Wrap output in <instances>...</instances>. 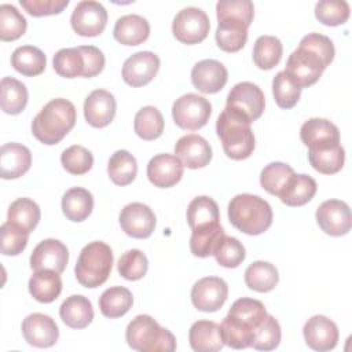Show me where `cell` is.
<instances>
[{"mask_svg": "<svg viewBox=\"0 0 352 352\" xmlns=\"http://www.w3.org/2000/svg\"><path fill=\"white\" fill-rule=\"evenodd\" d=\"M267 315L260 300L249 297L236 300L220 324L224 344L234 349L250 346L254 330Z\"/></svg>", "mask_w": 352, "mask_h": 352, "instance_id": "cell-1", "label": "cell"}, {"mask_svg": "<svg viewBox=\"0 0 352 352\" xmlns=\"http://www.w3.org/2000/svg\"><path fill=\"white\" fill-rule=\"evenodd\" d=\"M76 124V107L63 98L50 100L32 122V133L43 144H58Z\"/></svg>", "mask_w": 352, "mask_h": 352, "instance_id": "cell-2", "label": "cell"}, {"mask_svg": "<svg viewBox=\"0 0 352 352\" xmlns=\"http://www.w3.org/2000/svg\"><path fill=\"white\" fill-rule=\"evenodd\" d=\"M252 121L242 113L230 109L221 111L216 121V132L221 140L223 150L231 160H246L254 150V135Z\"/></svg>", "mask_w": 352, "mask_h": 352, "instance_id": "cell-3", "label": "cell"}, {"mask_svg": "<svg viewBox=\"0 0 352 352\" xmlns=\"http://www.w3.org/2000/svg\"><path fill=\"white\" fill-rule=\"evenodd\" d=\"M271 205L258 195L238 194L228 204L230 223L248 235H260L272 224Z\"/></svg>", "mask_w": 352, "mask_h": 352, "instance_id": "cell-4", "label": "cell"}, {"mask_svg": "<svg viewBox=\"0 0 352 352\" xmlns=\"http://www.w3.org/2000/svg\"><path fill=\"white\" fill-rule=\"evenodd\" d=\"M125 338L132 349L140 352H173L176 349L175 336L150 315L133 318L126 326Z\"/></svg>", "mask_w": 352, "mask_h": 352, "instance_id": "cell-5", "label": "cell"}, {"mask_svg": "<svg viewBox=\"0 0 352 352\" xmlns=\"http://www.w3.org/2000/svg\"><path fill=\"white\" fill-rule=\"evenodd\" d=\"M111 268V248L102 241H94L85 245L80 252L74 267V274L81 286L95 289L107 280Z\"/></svg>", "mask_w": 352, "mask_h": 352, "instance_id": "cell-6", "label": "cell"}, {"mask_svg": "<svg viewBox=\"0 0 352 352\" xmlns=\"http://www.w3.org/2000/svg\"><path fill=\"white\" fill-rule=\"evenodd\" d=\"M210 114V102L197 94H186L176 99L172 106V117L175 124L187 131H197L205 126Z\"/></svg>", "mask_w": 352, "mask_h": 352, "instance_id": "cell-7", "label": "cell"}, {"mask_svg": "<svg viewBox=\"0 0 352 352\" xmlns=\"http://www.w3.org/2000/svg\"><path fill=\"white\" fill-rule=\"evenodd\" d=\"M326 67L318 54L298 45V48L289 55L285 72L298 88H305L314 85Z\"/></svg>", "mask_w": 352, "mask_h": 352, "instance_id": "cell-8", "label": "cell"}, {"mask_svg": "<svg viewBox=\"0 0 352 352\" xmlns=\"http://www.w3.org/2000/svg\"><path fill=\"white\" fill-rule=\"evenodd\" d=\"M209 29V16L198 7H186L180 10L172 22L173 36L183 44H198L204 41Z\"/></svg>", "mask_w": 352, "mask_h": 352, "instance_id": "cell-9", "label": "cell"}, {"mask_svg": "<svg viewBox=\"0 0 352 352\" xmlns=\"http://www.w3.org/2000/svg\"><path fill=\"white\" fill-rule=\"evenodd\" d=\"M73 30L84 37L99 36L107 23V11L99 3L94 0L80 1L70 16Z\"/></svg>", "mask_w": 352, "mask_h": 352, "instance_id": "cell-10", "label": "cell"}, {"mask_svg": "<svg viewBox=\"0 0 352 352\" xmlns=\"http://www.w3.org/2000/svg\"><path fill=\"white\" fill-rule=\"evenodd\" d=\"M226 106L242 113L253 122L261 117L265 106V98L258 85L242 81L231 88L227 95Z\"/></svg>", "mask_w": 352, "mask_h": 352, "instance_id": "cell-11", "label": "cell"}, {"mask_svg": "<svg viewBox=\"0 0 352 352\" xmlns=\"http://www.w3.org/2000/svg\"><path fill=\"white\" fill-rule=\"evenodd\" d=\"M228 297V286L219 276H205L197 280L191 289V302L202 312L220 309Z\"/></svg>", "mask_w": 352, "mask_h": 352, "instance_id": "cell-12", "label": "cell"}, {"mask_svg": "<svg viewBox=\"0 0 352 352\" xmlns=\"http://www.w3.org/2000/svg\"><path fill=\"white\" fill-rule=\"evenodd\" d=\"M316 221L323 232L331 236H341L351 230V210L346 202L327 199L316 209Z\"/></svg>", "mask_w": 352, "mask_h": 352, "instance_id": "cell-13", "label": "cell"}, {"mask_svg": "<svg viewBox=\"0 0 352 352\" xmlns=\"http://www.w3.org/2000/svg\"><path fill=\"white\" fill-rule=\"evenodd\" d=\"M157 224L154 212L142 202H132L125 205L120 213V226L122 231L138 239L148 238Z\"/></svg>", "mask_w": 352, "mask_h": 352, "instance_id": "cell-14", "label": "cell"}, {"mask_svg": "<svg viewBox=\"0 0 352 352\" xmlns=\"http://www.w3.org/2000/svg\"><path fill=\"white\" fill-rule=\"evenodd\" d=\"M160 69V58L151 51H140L131 55L122 66V78L131 87L148 84Z\"/></svg>", "mask_w": 352, "mask_h": 352, "instance_id": "cell-15", "label": "cell"}, {"mask_svg": "<svg viewBox=\"0 0 352 352\" xmlns=\"http://www.w3.org/2000/svg\"><path fill=\"white\" fill-rule=\"evenodd\" d=\"M307 345L319 352L331 351L338 342L337 324L324 315H315L309 318L302 329Z\"/></svg>", "mask_w": 352, "mask_h": 352, "instance_id": "cell-16", "label": "cell"}, {"mask_svg": "<svg viewBox=\"0 0 352 352\" xmlns=\"http://www.w3.org/2000/svg\"><path fill=\"white\" fill-rule=\"evenodd\" d=\"M69 261V250L65 243L58 239H44L32 252L30 267L34 271L52 270L62 274Z\"/></svg>", "mask_w": 352, "mask_h": 352, "instance_id": "cell-17", "label": "cell"}, {"mask_svg": "<svg viewBox=\"0 0 352 352\" xmlns=\"http://www.w3.org/2000/svg\"><path fill=\"white\" fill-rule=\"evenodd\" d=\"M22 334L28 344L37 348H48L58 341L59 329L51 316L34 312L23 319Z\"/></svg>", "mask_w": 352, "mask_h": 352, "instance_id": "cell-18", "label": "cell"}, {"mask_svg": "<svg viewBox=\"0 0 352 352\" xmlns=\"http://www.w3.org/2000/svg\"><path fill=\"white\" fill-rule=\"evenodd\" d=\"M184 165L175 154H157L147 164L150 183L160 188H169L180 182Z\"/></svg>", "mask_w": 352, "mask_h": 352, "instance_id": "cell-19", "label": "cell"}, {"mask_svg": "<svg viewBox=\"0 0 352 352\" xmlns=\"http://www.w3.org/2000/svg\"><path fill=\"white\" fill-rule=\"evenodd\" d=\"M227 78L228 72L226 66L214 59L199 60L191 70L192 85L202 94H216L221 91Z\"/></svg>", "mask_w": 352, "mask_h": 352, "instance_id": "cell-20", "label": "cell"}, {"mask_svg": "<svg viewBox=\"0 0 352 352\" xmlns=\"http://www.w3.org/2000/svg\"><path fill=\"white\" fill-rule=\"evenodd\" d=\"M175 155L190 169L206 166L212 160V147L197 133L182 136L175 144Z\"/></svg>", "mask_w": 352, "mask_h": 352, "instance_id": "cell-21", "label": "cell"}, {"mask_svg": "<svg viewBox=\"0 0 352 352\" xmlns=\"http://www.w3.org/2000/svg\"><path fill=\"white\" fill-rule=\"evenodd\" d=\"M116 109L117 103L113 94L106 89H95L84 102V117L91 126L103 128L114 120Z\"/></svg>", "mask_w": 352, "mask_h": 352, "instance_id": "cell-22", "label": "cell"}, {"mask_svg": "<svg viewBox=\"0 0 352 352\" xmlns=\"http://www.w3.org/2000/svg\"><path fill=\"white\" fill-rule=\"evenodd\" d=\"M32 165L30 150L21 143H6L0 148V176L6 180L18 179Z\"/></svg>", "mask_w": 352, "mask_h": 352, "instance_id": "cell-23", "label": "cell"}, {"mask_svg": "<svg viewBox=\"0 0 352 352\" xmlns=\"http://www.w3.org/2000/svg\"><path fill=\"white\" fill-rule=\"evenodd\" d=\"M311 166L323 175H334L344 166L345 151L341 143H329L308 148Z\"/></svg>", "mask_w": 352, "mask_h": 352, "instance_id": "cell-24", "label": "cell"}, {"mask_svg": "<svg viewBox=\"0 0 352 352\" xmlns=\"http://www.w3.org/2000/svg\"><path fill=\"white\" fill-rule=\"evenodd\" d=\"M188 341L197 352L220 351L226 344L220 324L212 320H198L192 323L188 331Z\"/></svg>", "mask_w": 352, "mask_h": 352, "instance_id": "cell-25", "label": "cell"}, {"mask_svg": "<svg viewBox=\"0 0 352 352\" xmlns=\"http://www.w3.org/2000/svg\"><path fill=\"white\" fill-rule=\"evenodd\" d=\"M113 34L122 45H139L148 38L150 23L140 15L128 14L117 19Z\"/></svg>", "mask_w": 352, "mask_h": 352, "instance_id": "cell-26", "label": "cell"}, {"mask_svg": "<svg viewBox=\"0 0 352 352\" xmlns=\"http://www.w3.org/2000/svg\"><path fill=\"white\" fill-rule=\"evenodd\" d=\"M300 138L301 142L309 148L329 143H340V131L331 121L315 117L307 120L301 125Z\"/></svg>", "mask_w": 352, "mask_h": 352, "instance_id": "cell-27", "label": "cell"}, {"mask_svg": "<svg viewBox=\"0 0 352 352\" xmlns=\"http://www.w3.org/2000/svg\"><path fill=\"white\" fill-rule=\"evenodd\" d=\"M59 315L66 326L72 329H84L94 319V308L85 296L73 294L62 302Z\"/></svg>", "mask_w": 352, "mask_h": 352, "instance_id": "cell-28", "label": "cell"}, {"mask_svg": "<svg viewBox=\"0 0 352 352\" xmlns=\"http://www.w3.org/2000/svg\"><path fill=\"white\" fill-rule=\"evenodd\" d=\"M316 182L309 175H293L279 192L280 201L287 206H302L316 194Z\"/></svg>", "mask_w": 352, "mask_h": 352, "instance_id": "cell-29", "label": "cell"}, {"mask_svg": "<svg viewBox=\"0 0 352 352\" xmlns=\"http://www.w3.org/2000/svg\"><path fill=\"white\" fill-rule=\"evenodd\" d=\"M29 292L38 302H52L62 292L60 275L52 270H38L29 279Z\"/></svg>", "mask_w": 352, "mask_h": 352, "instance_id": "cell-30", "label": "cell"}, {"mask_svg": "<svg viewBox=\"0 0 352 352\" xmlns=\"http://www.w3.org/2000/svg\"><path fill=\"white\" fill-rule=\"evenodd\" d=\"M248 25L238 19H220L216 29V43L226 52H238L248 41Z\"/></svg>", "mask_w": 352, "mask_h": 352, "instance_id": "cell-31", "label": "cell"}, {"mask_svg": "<svg viewBox=\"0 0 352 352\" xmlns=\"http://www.w3.org/2000/svg\"><path fill=\"white\" fill-rule=\"evenodd\" d=\"M92 209L94 197L87 188L73 187L62 197V212L70 221H84L92 213Z\"/></svg>", "mask_w": 352, "mask_h": 352, "instance_id": "cell-32", "label": "cell"}, {"mask_svg": "<svg viewBox=\"0 0 352 352\" xmlns=\"http://www.w3.org/2000/svg\"><path fill=\"white\" fill-rule=\"evenodd\" d=\"M11 66L26 77H34L45 70L47 58L40 48L34 45H22L12 52Z\"/></svg>", "mask_w": 352, "mask_h": 352, "instance_id": "cell-33", "label": "cell"}, {"mask_svg": "<svg viewBox=\"0 0 352 352\" xmlns=\"http://www.w3.org/2000/svg\"><path fill=\"white\" fill-rule=\"evenodd\" d=\"M219 220V206L210 197H195L187 206V223L191 230L217 224Z\"/></svg>", "mask_w": 352, "mask_h": 352, "instance_id": "cell-34", "label": "cell"}, {"mask_svg": "<svg viewBox=\"0 0 352 352\" xmlns=\"http://www.w3.org/2000/svg\"><path fill=\"white\" fill-rule=\"evenodd\" d=\"M279 282V274L274 264L268 261H254L245 271V283L258 293H268Z\"/></svg>", "mask_w": 352, "mask_h": 352, "instance_id": "cell-35", "label": "cell"}, {"mask_svg": "<svg viewBox=\"0 0 352 352\" xmlns=\"http://www.w3.org/2000/svg\"><path fill=\"white\" fill-rule=\"evenodd\" d=\"M132 293L124 286L109 287L99 297V309L110 319L124 316L132 308Z\"/></svg>", "mask_w": 352, "mask_h": 352, "instance_id": "cell-36", "label": "cell"}, {"mask_svg": "<svg viewBox=\"0 0 352 352\" xmlns=\"http://www.w3.org/2000/svg\"><path fill=\"white\" fill-rule=\"evenodd\" d=\"M40 208L30 198L15 199L7 212V221L22 228L25 232L30 234L40 221Z\"/></svg>", "mask_w": 352, "mask_h": 352, "instance_id": "cell-37", "label": "cell"}, {"mask_svg": "<svg viewBox=\"0 0 352 352\" xmlns=\"http://www.w3.org/2000/svg\"><path fill=\"white\" fill-rule=\"evenodd\" d=\"M107 173L117 186L131 184L138 173L136 158L126 150H117L109 160Z\"/></svg>", "mask_w": 352, "mask_h": 352, "instance_id": "cell-38", "label": "cell"}, {"mask_svg": "<svg viewBox=\"0 0 352 352\" xmlns=\"http://www.w3.org/2000/svg\"><path fill=\"white\" fill-rule=\"evenodd\" d=\"M1 110L7 114L15 116L25 110L28 104V89L23 82L14 77H4L1 80Z\"/></svg>", "mask_w": 352, "mask_h": 352, "instance_id": "cell-39", "label": "cell"}, {"mask_svg": "<svg viewBox=\"0 0 352 352\" xmlns=\"http://www.w3.org/2000/svg\"><path fill=\"white\" fill-rule=\"evenodd\" d=\"M283 47L275 36H260L254 41L253 47V62L261 70H270L275 67L282 58Z\"/></svg>", "mask_w": 352, "mask_h": 352, "instance_id": "cell-40", "label": "cell"}, {"mask_svg": "<svg viewBox=\"0 0 352 352\" xmlns=\"http://www.w3.org/2000/svg\"><path fill=\"white\" fill-rule=\"evenodd\" d=\"M133 128L143 140L158 139L164 132V117L154 106H144L135 114Z\"/></svg>", "mask_w": 352, "mask_h": 352, "instance_id": "cell-41", "label": "cell"}, {"mask_svg": "<svg viewBox=\"0 0 352 352\" xmlns=\"http://www.w3.org/2000/svg\"><path fill=\"white\" fill-rule=\"evenodd\" d=\"M191 231L192 232L190 238V250L197 257L213 256V250L217 242L224 235V230L220 223L202 228H195Z\"/></svg>", "mask_w": 352, "mask_h": 352, "instance_id": "cell-42", "label": "cell"}, {"mask_svg": "<svg viewBox=\"0 0 352 352\" xmlns=\"http://www.w3.org/2000/svg\"><path fill=\"white\" fill-rule=\"evenodd\" d=\"M28 22L12 4L0 6V38L14 41L25 34Z\"/></svg>", "mask_w": 352, "mask_h": 352, "instance_id": "cell-43", "label": "cell"}, {"mask_svg": "<svg viewBox=\"0 0 352 352\" xmlns=\"http://www.w3.org/2000/svg\"><path fill=\"white\" fill-rule=\"evenodd\" d=\"M293 175L294 170L290 165L279 161L271 162L263 168L260 173V184L267 192L272 195H279V192Z\"/></svg>", "mask_w": 352, "mask_h": 352, "instance_id": "cell-44", "label": "cell"}, {"mask_svg": "<svg viewBox=\"0 0 352 352\" xmlns=\"http://www.w3.org/2000/svg\"><path fill=\"white\" fill-rule=\"evenodd\" d=\"M54 70L65 78H74L84 73V58L78 47L76 48H62L52 59Z\"/></svg>", "mask_w": 352, "mask_h": 352, "instance_id": "cell-45", "label": "cell"}, {"mask_svg": "<svg viewBox=\"0 0 352 352\" xmlns=\"http://www.w3.org/2000/svg\"><path fill=\"white\" fill-rule=\"evenodd\" d=\"M213 256L219 265L226 268H236L245 260L246 250L236 238L224 234L217 242L213 250Z\"/></svg>", "mask_w": 352, "mask_h": 352, "instance_id": "cell-46", "label": "cell"}, {"mask_svg": "<svg viewBox=\"0 0 352 352\" xmlns=\"http://www.w3.org/2000/svg\"><path fill=\"white\" fill-rule=\"evenodd\" d=\"M280 342V326L272 315H267L254 330L252 344L257 351H272Z\"/></svg>", "mask_w": 352, "mask_h": 352, "instance_id": "cell-47", "label": "cell"}, {"mask_svg": "<svg viewBox=\"0 0 352 352\" xmlns=\"http://www.w3.org/2000/svg\"><path fill=\"white\" fill-rule=\"evenodd\" d=\"M272 94L280 109H292L300 100L301 88H298L287 73L282 70L272 80Z\"/></svg>", "mask_w": 352, "mask_h": 352, "instance_id": "cell-48", "label": "cell"}, {"mask_svg": "<svg viewBox=\"0 0 352 352\" xmlns=\"http://www.w3.org/2000/svg\"><path fill=\"white\" fill-rule=\"evenodd\" d=\"M315 16L326 26H338L349 18V4L344 0H322L315 6Z\"/></svg>", "mask_w": 352, "mask_h": 352, "instance_id": "cell-49", "label": "cell"}, {"mask_svg": "<svg viewBox=\"0 0 352 352\" xmlns=\"http://www.w3.org/2000/svg\"><path fill=\"white\" fill-rule=\"evenodd\" d=\"M148 261L146 254L139 249L126 250L118 260L117 270L126 280H139L147 274Z\"/></svg>", "mask_w": 352, "mask_h": 352, "instance_id": "cell-50", "label": "cell"}, {"mask_svg": "<svg viewBox=\"0 0 352 352\" xmlns=\"http://www.w3.org/2000/svg\"><path fill=\"white\" fill-rule=\"evenodd\" d=\"M60 162L69 173L84 175L92 168L94 155L88 148L80 144H74L62 151Z\"/></svg>", "mask_w": 352, "mask_h": 352, "instance_id": "cell-51", "label": "cell"}, {"mask_svg": "<svg viewBox=\"0 0 352 352\" xmlns=\"http://www.w3.org/2000/svg\"><path fill=\"white\" fill-rule=\"evenodd\" d=\"M217 21L238 19L250 26L254 16V6L250 0H220L216 4Z\"/></svg>", "mask_w": 352, "mask_h": 352, "instance_id": "cell-52", "label": "cell"}, {"mask_svg": "<svg viewBox=\"0 0 352 352\" xmlns=\"http://www.w3.org/2000/svg\"><path fill=\"white\" fill-rule=\"evenodd\" d=\"M28 232L12 223H3L0 227L1 253L4 256H16L22 253L28 245Z\"/></svg>", "mask_w": 352, "mask_h": 352, "instance_id": "cell-53", "label": "cell"}, {"mask_svg": "<svg viewBox=\"0 0 352 352\" xmlns=\"http://www.w3.org/2000/svg\"><path fill=\"white\" fill-rule=\"evenodd\" d=\"M298 45L305 47V48L314 51L315 54H318L326 66H329L331 63V60L334 59V55H336L333 41L327 36L320 34V33H309V34L304 36Z\"/></svg>", "mask_w": 352, "mask_h": 352, "instance_id": "cell-54", "label": "cell"}, {"mask_svg": "<svg viewBox=\"0 0 352 352\" xmlns=\"http://www.w3.org/2000/svg\"><path fill=\"white\" fill-rule=\"evenodd\" d=\"M19 4L32 16H45L60 14L69 6V0H19Z\"/></svg>", "mask_w": 352, "mask_h": 352, "instance_id": "cell-55", "label": "cell"}, {"mask_svg": "<svg viewBox=\"0 0 352 352\" xmlns=\"http://www.w3.org/2000/svg\"><path fill=\"white\" fill-rule=\"evenodd\" d=\"M84 58V73L82 77L91 78L98 76L104 67L103 52L94 45H80L78 47Z\"/></svg>", "mask_w": 352, "mask_h": 352, "instance_id": "cell-56", "label": "cell"}]
</instances>
